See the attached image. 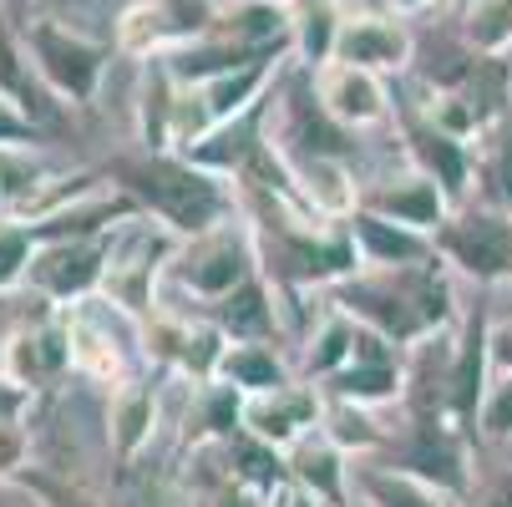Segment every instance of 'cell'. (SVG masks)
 I'll return each instance as SVG.
<instances>
[{
	"label": "cell",
	"mask_w": 512,
	"mask_h": 507,
	"mask_svg": "<svg viewBox=\"0 0 512 507\" xmlns=\"http://www.w3.org/2000/svg\"><path fill=\"white\" fill-rule=\"evenodd\" d=\"M330 305L376 330L396 350L421 345L426 335L457 330V295H452V269L442 259L406 264V269H360L330 289Z\"/></svg>",
	"instance_id": "cell-1"
},
{
	"label": "cell",
	"mask_w": 512,
	"mask_h": 507,
	"mask_svg": "<svg viewBox=\"0 0 512 507\" xmlns=\"http://www.w3.org/2000/svg\"><path fill=\"white\" fill-rule=\"evenodd\" d=\"M112 188H122L142 219L163 224L178 239H198L213 234L218 224L234 219V193L218 183V173L188 163V158H168V153H148V158H117L107 168Z\"/></svg>",
	"instance_id": "cell-2"
},
{
	"label": "cell",
	"mask_w": 512,
	"mask_h": 507,
	"mask_svg": "<svg viewBox=\"0 0 512 507\" xmlns=\"http://www.w3.org/2000/svg\"><path fill=\"white\" fill-rule=\"evenodd\" d=\"M259 274V249H254V229L229 219L218 224L213 234H198V239H183L173 264H168V279L193 295L198 305H218L229 300L239 284H249Z\"/></svg>",
	"instance_id": "cell-3"
},
{
	"label": "cell",
	"mask_w": 512,
	"mask_h": 507,
	"mask_svg": "<svg viewBox=\"0 0 512 507\" xmlns=\"http://www.w3.org/2000/svg\"><path fill=\"white\" fill-rule=\"evenodd\" d=\"M436 259L467 274L472 284H512V208L497 203H462L452 219L431 234Z\"/></svg>",
	"instance_id": "cell-4"
},
{
	"label": "cell",
	"mask_w": 512,
	"mask_h": 507,
	"mask_svg": "<svg viewBox=\"0 0 512 507\" xmlns=\"http://www.w3.org/2000/svg\"><path fill=\"white\" fill-rule=\"evenodd\" d=\"M178 234H168L153 219H132L117 229V249H112V269L102 284V300L117 305L122 315H132L137 325H148L158 315V274H168L173 254H178Z\"/></svg>",
	"instance_id": "cell-5"
},
{
	"label": "cell",
	"mask_w": 512,
	"mask_h": 507,
	"mask_svg": "<svg viewBox=\"0 0 512 507\" xmlns=\"http://www.w3.org/2000/svg\"><path fill=\"white\" fill-rule=\"evenodd\" d=\"M112 249H117V229L97 234V239H56V244H36V259L26 269V284L36 300L71 310L82 300H97L107 269H112Z\"/></svg>",
	"instance_id": "cell-6"
},
{
	"label": "cell",
	"mask_w": 512,
	"mask_h": 507,
	"mask_svg": "<svg viewBox=\"0 0 512 507\" xmlns=\"http://www.w3.org/2000/svg\"><path fill=\"white\" fill-rule=\"evenodd\" d=\"M66 315V340H71V371L87 376V381H102L107 391L127 386L137 376V340L142 330H127L117 335L112 320L122 315L117 305H107L102 295L97 300H82V305H71L61 310Z\"/></svg>",
	"instance_id": "cell-7"
},
{
	"label": "cell",
	"mask_w": 512,
	"mask_h": 507,
	"mask_svg": "<svg viewBox=\"0 0 512 507\" xmlns=\"http://www.w3.org/2000/svg\"><path fill=\"white\" fill-rule=\"evenodd\" d=\"M142 345H148V360H163L168 371L188 376L193 386H208L229 350V335L208 315H173L158 305V315L142 325Z\"/></svg>",
	"instance_id": "cell-8"
},
{
	"label": "cell",
	"mask_w": 512,
	"mask_h": 507,
	"mask_svg": "<svg viewBox=\"0 0 512 507\" xmlns=\"http://www.w3.org/2000/svg\"><path fill=\"white\" fill-rule=\"evenodd\" d=\"M0 371L11 381H21L26 391H46L71 371V340H66V315L56 305H41L31 320H21L6 335V355Z\"/></svg>",
	"instance_id": "cell-9"
},
{
	"label": "cell",
	"mask_w": 512,
	"mask_h": 507,
	"mask_svg": "<svg viewBox=\"0 0 512 507\" xmlns=\"http://www.w3.org/2000/svg\"><path fill=\"white\" fill-rule=\"evenodd\" d=\"M320 411H325V391L320 386H284V391H264V396H244V431L254 442H264L269 452H295L310 431H320Z\"/></svg>",
	"instance_id": "cell-10"
},
{
	"label": "cell",
	"mask_w": 512,
	"mask_h": 507,
	"mask_svg": "<svg viewBox=\"0 0 512 507\" xmlns=\"http://www.w3.org/2000/svg\"><path fill=\"white\" fill-rule=\"evenodd\" d=\"M492 320L487 305H472L457 325V350H452V421L467 431H477L482 401L492 391Z\"/></svg>",
	"instance_id": "cell-11"
},
{
	"label": "cell",
	"mask_w": 512,
	"mask_h": 507,
	"mask_svg": "<svg viewBox=\"0 0 512 507\" xmlns=\"http://www.w3.org/2000/svg\"><path fill=\"white\" fill-rule=\"evenodd\" d=\"M31 56L41 66V77L51 82V92H61L71 102H92L97 77H102V46H92L82 36H66L61 26H36Z\"/></svg>",
	"instance_id": "cell-12"
},
{
	"label": "cell",
	"mask_w": 512,
	"mask_h": 507,
	"mask_svg": "<svg viewBox=\"0 0 512 507\" xmlns=\"http://www.w3.org/2000/svg\"><path fill=\"white\" fill-rule=\"evenodd\" d=\"M360 208L381 213V219H396V224H406V229H416V234H436V229L452 219L457 203L442 193V183L426 178V173L416 168L411 178H391V183H381V188H371V193H360Z\"/></svg>",
	"instance_id": "cell-13"
},
{
	"label": "cell",
	"mask_w": 512,
	"mask_h": 507,
	"mask_svg": "<svg viewBox=\"0 0 512 507\" xmlns=\"http://www.w3.org/2000/svg\"><path fill=\"white\" fill-rule=\"evenodd\" d=\"M350 239H355V254H360V269H406V264H426L436 259V244L431 234H416L396 219H381L371 208H355L345 219Z\"/></svg>",
	"instance_id": "cell-14"
},
{
	"label": "cell",
	"mask_w": 512,
	"mask_h": 507,
	"mask_svg": "<svg viewBox=\"0 0 512 507\" xmlns=\"http://www.w3.org/2000/svg\"><path fill=\"white\" fill-rule=\"evenodd\" d=\"M350 487L360 507H462V497H452L447 487L391 462H371V457L350 462Z\"/></svg>",
	"instance_id": "cell-15"
},
{
	"label": "cell",
	"mask_w": 512,
	"mask_h": 507,
	"mask_svg": "<svg viewBox=\"0 0 512 507\" xmlns=\"http://www.w3.org/2000/svg\"><path fill=\"white\" fill-rule=\"evenodd\" d=\"M208 320L224 330L229 340H249V345H274L279 340V289L269 284V274L259 269L249 284H239L229 300L208 305Z\"/></svg>",
	"instance_id": "cell-16"
},
{
	"label": "cell",
	"mask_w": 512,
	"mask_h": 507,
	"mask_svg": "<svg viewBox=\"0 0 512 507\" xmlns=\"http://www.w3.org/2000/svg\"><path fill=\"white\" fill-rule=\"evenodd\" d=\"M284 467H289V482L315 492L325 507H350V497H355V487H350V457L325 437V431H310L295 452H284Z\"/></svg>",
	"instance_id": "cell-17"
},
{
	"label": "cell",
	"mask_w": 512,
	"mask_h": 507,
	"mask_svg": "<svg viewBox=\"0 0 512 507\" xmlns=\"http://www.w3.org/2000/svg\"><path fill=\"white\" fill-rule=\"evenodd\" d=\"M153 431H158V386L148 376H132L107 401V442H112L117 462H132L153 442Z\"/></svg>",
	"instance_id": "cell-18"
},
{
	"label": "cell",
	"mask_w": 512,
	"mask_h": 507,
	"mask_svg": "<svg viewBox=\"0 0 512 507\" xmlns=\"http://www.w3.org/2000/svg\"><path fill=\"white\" fill-rule=\"evenodd\" d=\"M335 401H355L365 411L406 401V355H376V360H350L340 376H330L320 386Z\"/></svg>",
	"instance_id": "cell-19"
},
{
	"label": "cell",
	"mask_w": 512,
	"mask_h": 507,
	"mask_svg": "<svg viewBox=\"0 0 512 507\" xmlns=\"http://www.w3.org/2000/svg\"><path fill=\"white\" fill-rule=\"evenodd\" d=\"M320 107L340 122V127H365V122H376L386 117V92L376 82V71H365V66H330L325 77H320Z\"/></svg>",
	"instance_id": "cell-20"
},
{
	"label": "cell",
	"mask_w": 512,
	"mask_h": 507,
	"mask_svg": "<svg viewBox=\"0 0 512 507\" xmlns=\"http://www.w3.org/2000/svg\"><path fill=\"white\" fill-rule=\"evenodd\" d=\"M411 158H416V168H421L426 178L442 183V193H447L457 208L467 203V188H472V178H477V163H472V153H467L462 137H452V132H442V127H416V132H411Z\"/></svg>",
	"instance_id": "cell-21"
},
{
	"label": "cell",
	"mask_w": 512,
	"mask_h": 507,
	"mask_svg": "<svg viewBox=\"0 0 512 507\" xmlns=\"http://www.w3.org/2000/svg\"><path fill=\"white\" fill-rule=\"evenodd\" d=\"M234 386L239 396H264V391H284L295 386V371H289V360L274 350V345H249V340H229L224 360H218V376Z\"/></svg>",
	"instance_id": "cell-22"
},
{
	"label": "cell",
	"mask_w": 512,
	"mask_h": 507,
	"mask_svg": "<svg viewBox=\"0 0 512 507\" xmlns=\"http://www.w3.org/2000/svg\"><path fill=\"white\" fill-rule=\"evenodd\" d=\"M355 345H360V320H350L345 310H325V320L315 325L310 345H305V360H300V376L310 386H325L330 376H340L350 360H355Z\"/></svg>",
	"instance_id": "cell-23"
},
{
	"label": "cell",
	"mask_w": 512,
	"mask_h": 507,
	"mask_svg": "<svg viewBox=\"0 0 512 507\" xmlns=\"http://www.w3.org/2000/svg\"><path fill=\"white\" fill-rule=\"evenodd\" d=\"M335 56L350 61V66H365V71H391L411 56V41L401 26H386V21H360V26H345L340 41H335Z\"/></svg>",
	"instance_id": "cell-24"
},
{
	"label": "cell",
	"mask_w": 512,
	"mask_h": 507,
	"mask_svg": "<svg viewBox=\"0 0 512 507\" xmlns=\"http://www.w3.org/2000/svg\"><path fill=\"white\" fill-rule=\"evenodd\" d=\"M320 431L345 452V457H376L391 447V431H381V421L355 406V401H335L325 396V411H320Z\"/></svg>",
	"instance_id": "cell-25"
},
{
	"label": "cell",
	"mask_w": 512,
	"mask_h": 507,
	"mask_svg": "<svg viewBox=\"0 0 512 507\" xmlns=\"http://www.w3.org/2000/svg\"><path fill=\"white\" fill-rule=\"evenodd\" d=\"M259 87H264V61L239 66V71H224V77H213L208 92H203V137H208L213 127L234 122L239 112H249V107L259 102ZM203 137H198V142H203Z\"/></svg>",
	"instance_id": "cell-26"
},
{
	"label": "cell",
	"mask_w": 512,
	"mask_h": 507,
	"mask_svg": "<svg viewBox=\"0 0 512 507\" xmlns=\"http://www.w3.org/2000/svg\"><path fill=\"white\" fill-rule=\"evenodd\" d=\"M0 87H6L11 97H16V107L41 127L46 117H51V102H46V92L26 77V71H21V56H16V41H11V31L6 26H0Z\"/></svg>",
	"instance_id": "cell-27"
},
{
	"label": "cell",
	"mask_w": 512,
	"mask_h": 507,
	"mask_svg": "<svg viewBox=\"0 0 512 507\" xmlns=\"http://www.w3.org/2000/svg\"><path fill=\"white\" fill-rule=\"evenodd\" d=\"M31 259H36V234H31V224L0 219V300L16 295V289L26 284Z\"/></svg>",
	"instance_id": "cell-28"
},
{
	"label": "cell",
	"mask_w": 512,
	"mask_h": 507,
	"mask_svg": "<svg viewBox=\"0 0 512 507\" xmlns=\"http://www.w3.org/2000/svg\"><path fill=\"white\" fill-rule=\"evenodd\" d=\"M16 487H21V492H31V502H36V507H102L82 482L56 477V472H46V467H26V472L16 477Z\"/></svg>",
	"instance_id": "cell-29"
},
{
	"label": "cell",
	"mask_w": 512,
	"mask_h": 507,
	"mask_svg": "<svg viewBox=\"0 0 512 507\" xmlns=\"http://www.w3.org/2000/svg\"><path fill=\"white\" fill-rule=\"evenodd\" d=\"M507 41H512V0H477V11H472V46L492 56Z\"/></svg>",
	"instance_id": "cell-30"
},
{
	"label": "cell",
	"mask_w": 512,
	"mask_h": 507,
	"mask_svg": "<svg viewBox=\"0 0 512 507\" xmlns=\"http://www.w3.org/2000/svg\"><path fill=\"white\" fill-rule=\"evenodd\" d=\"M477 431H482L487 442H512V371L507 376H492V391L482 401Z\"/></svg>",
	"instance_id": "cell-31"
},
{
	"label": "cell",
	"mask_w": 512,
	"mask_h": 507,
	"mask_svg": "<svg viewBox=\"0 0 512 507\" xmlns=\"http://www.w3.org/2000/svg\"><path fill=\"white\" fill-rule=\"evenodd\" d=\"M26 467H36L26 421H0V482H16Z\"/></svg>",
	"instance_id": "cell-32"
},
{
	"label": "cell",
	"mask_w": 512,
	"mask_h": 507,
	"mask_svg": "<svg viewBox=\"0 0 512 507\" xmlns=\"http://www.w3.org/2000/svg\"><path fill=\"white\" fill-rule=\"evenodd\" d=\"M31 142H36V122L11 97H0V148H31Z\"/></svg>",
	"instance_id": "cell-33"
},
{
	"label": "cell",
	"mask_w": 512,
	"mask_h": 507,
	"mask_svg": "<svg viewBox=\"0 0 512 507\" xmlns=\"http://www.w3.org/2000/svg\"><path fill=\"white\" fill-rule=\"evenodd\" d=\"M335 41H340L335 16H330V11H315V16L305 21V51H310V61H325V56L335 51Z\"/></svg>",
	"instance_id": "cell-34"
},
{
	"label": "cell",
	"mask_w": 512,
	"mask_h": 507,
	"mask_svg": "<svg viewBox=\"0 0 512 507\" xmlns=\"http://www.w3.org/2000/svg\"><path fill=\"white\" fill-rule=\"evenodd\" d=\"M213 507H274V497L259 492V487H249V482H239V477H229L224 487H218Z\"/></svg>",
	"instance_id": "cell-35"
},
{
	"label": "cell",
	"mask_w": 512,
	"mask_h": 507,
	"mask_svg": "<svg viewBox=\"0 0 512 507\" xmlns=\"http://www.w3.org/2000/svg\"><path fill=\"white\" fill-rule=\"evenodd\" d=\"M31 396H36V391H26L21 381H11L6 371H0V421H26Z\"/></svg>",
	"instance_id": "cell-36"
},
{
	"label": "cell",
	"mask_w": 512,
	"mask_h": 507,
	"mask_svg": "<svg viewBox=\"0 0 512 507\" xmlns=\"http://www.w3.org/2000/svg\"><path fill=\"white\" fill-rule=\"evenodd\" d=\"M462 507H512V472H497L492 482H482L477 492H467Z\"/></svg>",
	"instance_id": "cell-37"
},
{
	"label": "cell",
	"mask_w": 512,
	"mask_h": 507,
	"mask_svg": "<svg viewBox=\"0 0 512 507\" xmlns=\"http://www.w3.org/2000/svg\"><path fill=\"white\" fill-rule=\"evenodd\" d=\"M492 371H512V320H492Z\"/></svg>",
	"instance_id": "cell-38"
},
{
	"label": "cell",
	"mask_w": 512,
	"mask_h": 507,
	"mask_svg": "<svg viewBox=\"0 0 512 507\" xmlns=\"http://www.w3.org/2000/svg\"><path fill=\"white\" fill-rule=\"evenodd\" d=\"M279 507H325L315 492H305V487H295V482H289L284 492H279Z\"/></svg>",
	"instance_id": "cell-39"
},
{
	"label": "cell",
	"mask_w": 512,
	"mask_h": 507,
	"mask_svg": "<svg viewBox=\"0 0 512 507\" xmlns=\"http://www.w3.org/2000/svg\"><path fill=\"white\" fill-rule=\"evenodd\" d=\"M396 6H421V0H396Z\"/></svg>",
	"instance_id": "cell-40"
},
{
	"label": "cell",
	"mask_w": 512,
	"mask_h": 507,
	"mask_svg": "<svg viewBox=\"0 0 512 507\" xmlns=\"http://www.w3.org/2000/svg\"><path fill=\"white\" fill-rule=\"evenodd\" d=\"M462 6H477V0H462Z\"/></svg>",
	"instance_id": "cell-41"
}]
</instances>
